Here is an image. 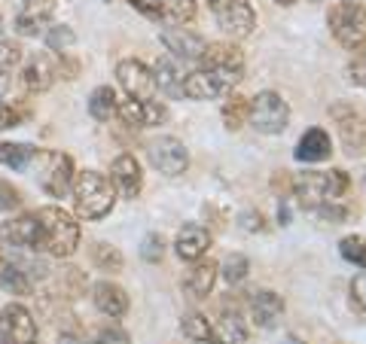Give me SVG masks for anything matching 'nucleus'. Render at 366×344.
Returning <instances> with one entry per match:
<instances>
[{
  "instance_id": "1",
  "label": "nucleus",
  "mask_w": 366,
  "mask_h": 344,
  "mask_svg": "<svg viewBox=\"0 0 366 344\" xmlns=\"http://www.w3.org/2000/svg\"><path fill=\"white\" fill-rule=\"evenodd\" d=\"M71 195H74V211L83 220H104L117 208V186H113L107 174H101L95 168L76 171Z\"/></svg>"
},
{
  "instance_id": "2",
  "label": "nucleus",
  "mask_w": 366,
  "mask_h": 344,
  "mask_svg": "<svg viewBox=\"0 0 366 344\" xmlns=\"http://www.w3.org/2000/svg\"><path fill=\"white\" fill-rule=\"evenodd\" d=\"M40 223V253H49L55 259H71L79 247V223L74 213H67L59 204H46L37 211Z\"/></svg>"
},
{
  "instance_id": "3",
  "label": "nucleus",
  "mask_w": 366,
  "mask_h": 344,
  "mask_svg": "<svg viewBox=\"0 0 366 344\" xmlns=\"http://www.w3.org/2000/svg\"><path fill=\"white\" fill-rule=\"evenodd\" d=\"M351 180L342 168L333 171H302V174L293 177V195L300 201L302 211H317L324 204H333L342 201V195L348 192Z\"/></svg>"
},
{
  "instance_id": "4",
  "label": "nucleus",
  "mask_w": 366,
  "mask_h": 344,
  "mask_svg": "<svg viewBox=\"0 0 366 344\" xmlns=\"http://www.w3.org/2000/svg\"><path fill=\"white\" fill-rule=\"evenodd\" d=\"M34 177H37L40 189L49 195V198H67L74 186V158L67 153L59 150H37V158H34Z\"/></svg>"
},
{
  "instance_id": "5",
  "label": "nucleus",
  "mask_w": 366,
  "mask_h": 344,
  "mask_svg": "<svg viewBox=\"0 0 366 344\" xmlns=\"http://www.w3.org/2000/svg\"><path fill=\"white\" fill-rule=\"evenodd\" d=\"M327 25H330V34L336 37V43L345 46V49L354 52L360 46H366V9L357 0H339V4L330 6Z\"/></svg>"
},
{
  "instance_id": "6",
  "label": "nucleus",
  "mask_w": 366,
  "mask_h": 344,
  "mask_svg": "<svg viewBox=\"0 0 366 344\" xmlns=\"http://www.w3.org/2000/svg\"><path fill=\"white\" fill-rule=\"evenodd\" d=\"M247 125H254L259 134H281L290 125V107L278 91H259V95L250 101V116Z\"/></svg>"
},
{
  "instance_id": "7",
  "label": "nucleus",
  "mask_w": 366,
  "mask_h": 344,
  "mask_svg": "<svg viewBox=\"0 0 366 344\" xmlns=\"http://www.w3.org/2000/svg\"><path fill=\"white\" fill-rule=\"evenodd\" d=\"M199 64L214 76H220L229 88L244 79V55L235 43H208Z\"/></svg>"
},
{
  "instance_id": "8",
  "label": "nucleus",
  "mask_w": 366,
  "mask_h": 344,
  "mask_svg": "<svg viewBox=\"0 0 366 344\" xmlns=\"http://www.w3.org/2000/svg\"><path fill=\"white\" fill-rule=\"evenodd\" d=\"M208 6L217 19V25H220L229 37L244 40L254 34L257 13H254V6H250V0H208Z\"/></svg>"
},
{
  "instance_id": "9",
  "label": "nucleus",
  "mask_w": 366,
  "mask_h": 344,
  "mask_svg": "<svg viewBox=\"0 0 366 344\" xmlns=\"http://www.w3.org/2000/svg\"><path fill=\"white\" fill-rule=\"evenodd\" d=\"M147 158H150V165L165 177H180V174H187V168H189L187 143L171 134H162L147 143Z\"/></svg>"
},
{
  "instance_id": "10",
  "label": "nucleus",
  "mask_w": 366,
  "mask_h": 344,
  "mask_svg": "<svg viewBox=\"0 0 366 344\" xmlns=\"http://www.w3.org/2000/svg\"><path fill=\"white\" fill-rule=\"evenodd\" d=\"M330 116L339 125V141L342 150H345L351 158L366 156V119L360 116L354 107L348 104H333L330 107Z\"/></svg>"
},
{
  "instance_id": "11",
  "label": "nucleus",
  "mask_w": 366,
  "mask_h": 344,
  "mask_svg": "<svg viewBox=\"0 0 366 344\" xmlns=\"http://www.w3.org/2000/svg\"><path fill=\"white\" fill-rule=\"evenodd\" d=\"M117 79H119L122 91L132 101H150V98H156V91H159L153 67H147L141 59H122L117 64Z\"/></svg>"
},
{
  "instance_id": "12",
  "label": "nucleus",
  "mask_w": 366,
  "mask_h": 344,
  "mask_svg": "<svg viewBox=\"0 0 366 344\" xmlns=\"http://www.w3.org/2000/svg\"><path fill=\"white\" fill-rule=\"evenodd\" d=\"M0 338L6 344H37V320L25 305L9 302L0 311Z\"/></svg>"
},
{
  "instance_id": "13",
  "label": "nucleus",
  "mask_w": 366,
  "mask_h": 344,
  "mask_svg": "<svg viewBox=\"0 0 366 344\" xmlns=\"http://www.w3.org/2000/svg\"><path fill=\"white\" fill-rule=\"evenodd\" d=\"M55 79H59V55H52V52L31 55L25 67H21V83H25L31 95L49 91L55 86Z\"/></svg>"
},
{
  "instance_id": "14",
  "label": "nucleus",
  "mask_w": 366,
  "mask_h": 344,
  "mask_svg": "<svg viewBox=\"0 0 366 344\" xmlns=\"http://www.w3.org/2000/svg\"><path fill=\"white\" fill-rule=\"evenodd\" d=\"M162 43L171 52V59H177V61H202L204 46H208L202 34H196L187 25H168L162 31Z\"/></svg>"
},
{
  "instance_id": "15",
  "label": "nucleus",
  "mask_w": 366,
  "mask_h": 344,
  "mask_svg": "<svg viewBox=\"0 0 366 344\" xmlns=\"http://www.w3.org/2000/svg\"><path fill=\"white\" fill-rule=\"evenodd\" d=\"M117 116L125 125H134V128H153V125L168 119V107L156 98H150V101H132L129 98V101H119Z\"/></svg>"
},
{
  "instance_id": "16",
  "label": "nucleus",
  "mask_w": 366,
  "mask_h": 344,
  "mask_svg": "<svg viewBox=\"0 0 366 344\" xmlns=\"http://www.w3.org/2000/svg\"><path fill=\"white\" fill-rule=\"evenodd\" d=\"M0 241L13 244L19 250H34L40 253V223H37V213H21L13 216L0 226Z\"/></svg>"
},
{
  "instance_id": "17",
  "label": "nucleus",
  "mask_w": 366,
  "mask_h": 344,
  "mask_svg": "<svg viewBox=\"0 0 366 344\" xmlns=\"http://www.w3.org/2000/svg\"><path fill=\"white\" fill-rule=\"evenodd\" d=\"M110 180L117 192H122L125 198H137L144 189V171H141V162L132 156V153H122L113 158L110 165Z\"/></svg>"
},
{
  "instance_id": "18",
  "label": "nucleus",
  "mask_w": 366,
  "mask_h": 344,
  "mask_svg": "<svg viewBox=\"0 0 366 344\" xmlns=\"http://www.w3.org/2000/svg\"><path fill=\"white\" fill-rule=\"evenodd\" d=\"M229 91L232 88H229L220 76L204 71V67H196V71H189L183 76V98H189V101H214V98L229 95Z\"/></svg>"
},
{
  "instance_id": "19",
  "label": "nucleus",
  "mask_w": 366,
  "mask_h": 344,
  "mask_svg": "<svg viewBox=\"0 0 366 344\" xmlns=\"http://www.w3.org/2000/svg\"><path fill=\"white\" fill-rule=\"evenodd\" d=\"M211 247V232L199 223H187L180 226V232L174 238V253L183 259V262H199Z\"/></svg>"
},
{
  "instance_id": "20",
  "label": "nucleus",
  "mask_w": 366,
  "mask_h": 344,
  "mask_svg": "<svg viewBox=\"0 0 366 344\" xmlns=\"http://www.w3.org/2000/svg\"><path fill=\"white\" fill-rule=\"evenodd\" d=\"M55 13V0H25L16 13V31L21 37H34L40 34Z\"/></svg>"
},
{
  "instance_id": "21",
  "label": "nucleus",
  "mask_w": 366,
  "mask_h": 344,
  "mask_svg": "<svg viewBox=\"0 0 366 344\" xmlns=\"http://www.w3.org/2000/svg\"><path fill=\"white\" fill-rule=\"evenodd\" d=\"M247 311L259 329H272L284 314V299L272 290H257L247 295Z\"/></svg>"
},
{
  "instance_id": "22",
  "label": "nucleus",
  "mask_w": 366,
  "mask_h": 344,
  "mask_svg": "<svg viewBox=\"0 0 366 344\" xmlns=\"http://www.w3.org/2000/svg\"><path fill=\"white\" fill-rule=\"evenodd\" d=\"M92 302H95L98 311L110 320H119L125 311H129V293L113 280H98L92 286Z\"/></svg>"
},
{
  "instance_id": "23",
  "label": "nucleus",
  "mask_w": 366,
  "mask_h": 344,
  "mask_svg": "<svg viewBox=\"0 0 366 344\" xmlns=\"http://www.w3.org/2000/svg\"><path fill=\"white\" fill-rule=\"evenodd\" d=\"M217 278H220V268H217V262L211 259H199L192 262V268L187 271V278H183V290H187L192 299H208Z\"/></svg>"
},
{
  "instance_id": "24",
  "label": "nucleus",
  "mask_w": 366,
  "mask_h": 344,
  "mask_svg": "<svg viewBox=\"0 0 366 344\" xmlns=\"http://www.w3.org/2000/svg\"><path fill=\"white\" fill-rule=\"evenodd\" d=\"M330 153H333V141L324 128H308L300 143H296V158L305 165H317V162H327Z\"/></svg>"
},
{
  "instance_id": "25",
  "label": "nucleus",
  "mask_w": 366,
  "mask_h": 344,
  "mask_svg": "<svg viewBox=\"0 0 366 344\" xmlns=\"http://www.w3.org/2000/svg\"><path fill=\"white\" fill-rule=\"evenodd\" d=\"M214 326V344H244L247 341V323L242 311H229V308H223L220 317H217Z\"/></svg>"
},
{
  "instance_id": "26",
  "label": "nucleus",
  "mask_w": 366,
  "mask_h": 344,
  "mask_svg": "<svg viewBox=\"0 0 366 344\" xmlns=\"http://www.w3.org/2000/svg\"><path fill=\"white\" fill-rule=\"evenodd\" d=\"M153 76H156L159 91H165V95H171V98H183V76H187V71L180 67L177 59L162 55V59L153 64Z\"/></svg>"
},
{
  "instance_id": "27",
  "label": "nucleus",
  "mask_w": 366,
  "mask_h": 344,
  "mask_svg": "<svg viewBox=\"0 0 366 344\" xmlns=\"http://www.w3.org/2000/svg\"><path fill=\"white\" fill-rule=\"evenodd\" d=\"M117 107H119V101H117V91L110 86H98L89 95V116L95 122H110L117 116Z\"/></svg>"
},
{
  "instance_id": "28",
  "label": "nucleus",
  "mask_w": 366,
  "mask_h": 344,
  "mask_svg": "<svg viewBox=\"0 0 366 344\" xmlns=\"http://www.w3.org/2000/svg\"><path fill=\"white\" fill-rule=\"evenodd\" d=\"M37 158V146L31 143H0V165L13 168V171H28Z\"/></svg>"
},
{
  "instance_id": "29",
  "label": "nucleus",
  "mask_w": 366,
  "mask_h": 344,
  "mask_svg": "<svg viewBox=\"0 0 366 344\" xmlns=\"http://www.w3.org/2000/svg\"><path fill=\"white\" fill-rule=\"evenodd\" d=\"M180 332H183V338H189L192 344H214V326L208 323V317L199 311H189L180 317Z\"/></svg>"
},
{
  "instance_id": "30",
  "label": "nucleus",
  "mask_w": 366,
  "mask_h": 344,
  "mask_svg": "<svg viewBox=\"0 0 366 344\" xmlns=\"http://www.w3.org/2000/svg\"><path fill=\"white\" fill-rule=\"evenodd\" d=\"M0 286H4L6 293H13V295H31L34 293V280L16 265L13 259L0 265Z\"/></svg>"
},
{
  "instance_id": "31",
  "label": "nucleus",
  "mask_w": 366,
  "mask_h": 344,
  "mask_svg": "<svg viewBox=\"0 0 366 344\" xmlns=\"http://www.w3.org/2000/svg\"><path fill=\"white\" fill-rule=\"evenodd\" d=\"M92 262H95L101 271H110V274L122 271V265H125L119 247L107 244V241H95V244H92Z\"/></svg>"
},
{
  "instance_id": "32",
  "label": "nucleus",
  "mask_w": 366,
  "mask_h": 344,
  "mask_svg": "<svg viewBox=\"0 0 366 344\" xmlns=\"http://www.w3.org/2000/svg\"><path fill=\"white\" fill-rule=\"evenodd\" d=\"M159 16L168 25H187V21L196 19V0H162L159 4Z\"/></svg>"
},
{
  "instance_id": "33",
  "label": "nucleus",
  "mask_w": 366,
  "mask_h": 344,
  "mask_svg": "<svg viewBox=\"0 0 366 344\" xmlns=\"http://www.w3.org/2000/svg\"><path fill=\"white\" fill-rule=\"evenodd\" d=\"M247 116H250V101H247V98H242V95L226 98V104H223V122H226L229 131L244 128Z\"/></svg>"
},
{
  "instance_id": "34",
  "label": "nucleus",
  "mask_w": 366,
  "mask_h": 344,
  "mask_svg": "<svg viewBox=\"0 0 366 344\" xmlns=\"http://www.w3.org/2000/svg\"><path fill=\"white\" fill-rule=\"evenodd\" d=\"M55 286H59V299L64 295V299H74V295H79L86 290V278H83V271L74 268V265H67L61 268L59 274H55Z\"/></svg>"
},
{
  "instance_id": "35",
  "label": "nucleus",
  "mask_w": 366,
  "mask_h": 344,
  "mask_svg": "<svg viewBox=\"0 0 366 344\" xmlns=\"http://www.w3.org/2000/svg\"><path fill=\"white\" fill-rule=\"evenodd\" d=\"M220 268V278L229 283V286H238V283H244L247 278V271H250V262L244 253H229L223 259V265H217Z\"/></svg>"
},
{
  "instance_id": "36",
  "label": "nucleus",
  "mask_w": 366,
  "mask_h": 344,
  "mask_svg": "<svg viewBox=\"0 0 366 344\" xmlns=\"http://www.w3.org/2000/svg\"><path fill=\"white\" fill-rule=\"evenodd\" d=\"M339 253L345 262L366 271V235H348L339 241Z\"/></svg>"
},
{
  "instance_id": "37",
  "label": "nucleus",
  "mask_w": 366,
  "mask_h": 344,
  "mask_svg": "<svg viewBox=\"0 0 366 344\" xmlns=\"http://www.w3.org/2000/svg\"><path fill=\"white\" fill-rule=\"evenodd\" d=\"M76 43V34H74V28H67V25H49L46 28V46H49L52 52H67L71 46Z\"/></svg>"
},
{
  "instance_id": "38",
  "label": "nucleus",
  "mask_w": 366,
  "mask_h": 344,
  "mask_svg": "<svg viewBox=\"0 0 366 344\" xmlns=\"http://www.w3.org/2000/svg\"><path fill=\"white\" fill-rule=\"evenodd\" d=\"M21 46L16 40H0V76H13V71L21 64Z\"/></svg>"
},
{
  "instance_id": "39",
  "label": "nucleus",
  "mask_w": 366,
  "mask_h": 344,
  "mask_svg": "<svg viewBox=\"0 0 366 344\" xmlns=\"http://www.w3.org/2000/svg\"><path fill=\"white\" fill-rule=\"evenodd\" d=\"M162 256H165V238L159 235V232H150V235L141 241V259L150 262V265H159Z\"/></svg>"
},
{
  "instance_id": "40",
  "label": "nucleus",
  "mask_w": 366,
  "mask_h": 344,
  "mask_svg": "<svg viewBox=\"0 0 366 344\" xmlns=\"http://www.w3.org/2000/svg\"><path fill=\"white\" fill-rule=\"evenodd\" d=\"M348 79L354 86L366 88V46H360V49H354L351 61H348Z\"/></svg>"
},
{
  "instance_id": "41",
  "label": "nucleus",
  "mask_w": 366,
  "mask_h": 344,
  "mask_svg": "<svg viewBox=\"0 0 366 344\" xmlns=\"http://www.w3.org/2000/svg\"><path fill=\"white\" fill-rule=\"evenodd\" d=\"M28 110H21L19 104H4L0 101V131H9V128H19L21 122H25Z\"/></svg>"
},
{
  "instance_id": "42",
  "label": "nucleus",
  "mask_w": 366,
  "mask_h": 344,
  "mask_svg": "<svg viewBox=\"0 0 366 344\" xmlns=\"http://www.w3.org/2000/svg\"><path fill=\"white\" fill-rule=\"evenodd\" d=\"M21 208V192L9 180H0V213H13Z\"/></svg>"
},
{
  "instance_id": "43",
  "label": "nucleus",
  "mask_w": 366,
  "mask_h": 344,
  "mask_svg": "<svg viewBox=\"0 0 366 344\" xmlns=\"http://www.w3.org/2000/svg\"><path fill=\"white\" fill-rule=\"evenodd\" d=\"M95 344H132V338L119 323H107V326H101Z\"/></svg>"
},
{
  "instance_id": "44",
  "label": "nucleus",
  "mask_w": 366,
  "mask_h": 344,
  "mask_svg": "<svg viewBox=\"0 0 366 344\" xmlns=\"http://www.w3.org/2000/svg\"><path fill=\"white\" fill-rule=\"evenodd\" d=\"M315 213H317L324 223H330V226H339V223H345V220H348V211L342 208L339 201H333V204H324V208H317Z\"/></svg>"
},
{
  "instance_id": "45",
  "label": "nucleus",
  "mask_w": 366,
  "mask_h": 344,
  "mask_svg": "<svg viewBox=\"0 0 366 344\" xmlns=\"http://www.w3.org/2000/svg\"><path fill=\"white\" fill-rule=\"evenodd\" d=\"M351 299H354V305H357L360 311L366 314V271H360L357 278L351 280Z\"/></svg>"
},
{
  "instance_id": "46",
  "label": "nucleus",
  "mask_w": 366,
  "mask_h": 344,
  "mask_svg": "<svg viewBox=\"0 0 366 344\" xmlns=\"http://www.w3.org/2000/svg\"><path fill=\"white\" fill-rule=\"evenodd\" d=\"M274 4H278V6H293L296 0H274Z\"/></svg>"
},
{
  "instance_id": "47",
  "label": "nucleus",
  "mask_w": 366,
  "mask_h": 344,
  "mask_svg": "<svg viewBox=\"0 0 366 344\" xmlns=\"http://www.w3.org/2000/svg\"><path fill=\"white\" fill-rule=\"evenodd\" d=\"M287 344H302V341H296V338H287Z\"/></svg>"
},
{
  "instance_id": "48",
  "label": "nucleus",
  "mask_w": 366,
  "mask_h": 344,
  "mask_svg": "<svg viewBox=\"0 0 366 344\" xmlns=\"http://www.w3.org/2000/svg\"><path fill=\"white\" fill-rule=\"evenodd\" d=\"M0 40H4V21H0Z\"/></svg>"
},
{
  "instance_id": "49",
  "label": "nucleus",
  "mask_w": 366,
  "mask_h": 344,
  "mask_svg": "<svg viewBox=\"0 0 366 344\" xmlns=\"http://www.w3.org/2000/svg\"><path fill=\"white\" fill-rule=\"evenodd\" d=\"M0 265H4V253H0Z\"/></svg>"
},
{
  "instance_id": "50",
  "label": "nucleus",
  "mask_w": 366,
  "mask_h": 344,
  "mask_svg": "<svg viewBox=\"0 0 366 344\" xmlns=\"http://www.w3.org/2000/svg\"><path fill=\"white\" fill-rule=\"evenodd\" d=\"M0 344H6V341H4V338H0Z\"/></svg>"
}]
</instances>
